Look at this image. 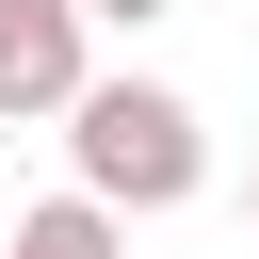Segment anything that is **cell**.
<instances>
[{"label":"cell","instance_id":"3957f363","mask_svg":"<svg viewBox=\"0 0 259 259\" xmlns=\"http://www.w3.org/2000/svg\"><path fill=\"white\" fill-rule=\"evenodd\" d=\"M0 259H130V227H113V210H81V194H32V210L0 227Z\"/></svg>","mask_w":259,"mask_h":259},{"label":"cell","instance_id":"277c9868","mask_svg":"<svg viewBox=\"0 0 259 259\" xmlns=\"http://www.w3.org/2000/svg\"><path fill=\"white\" fill-rule=\"evenodd\" d=\"M65 16H81V32H162L178 0H65Z\"/></svg>","mask_w":259,"mask_h":259},{"label":"cell","instance_id":"6da1fadb","mask_svg":"<svg viewBox=\"0 0 259 259\" xmlns=\"http://www.w3.org/2000/svg\"><path fill=\"white\" fill-rule=\"evenodd\" d=\"M194 178H210V113H194L178 81L97 65V81L65 97V194H81V210L146 227V210H194Z\"/></svg>","mask_w":259,"mask_h":259},{"label":"cell","instance_id":"7a4b0ae2","mask_svg":"<svg viewBox=\"0 0 259 259\" xmlns=\"http://www.w3.org/2000/svg\"><path fill=\"white\" fill-rule=\"evenodd\" d=\"M81 81H97V32L65 0H0V130H65Z\"/></svg>","mask_w":259,"mask_h":259},{"label":"cell","instance_id":"5b68a950","mask_svg":"<svg viewBox=\"0 0 259 259\" xmlns=\"http://www.w3.org/2000/svg\"><path fill=\"white\" fill-rule=\"evenodd\" d=\"M243 227H259V194H243Z\"/></svg>","mask_w":259,"mask_h":259}]
</instances>
